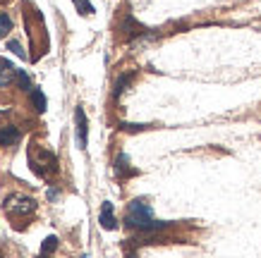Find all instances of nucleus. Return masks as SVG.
I'll list each match as a JSON object with an SVG mask.
<instances>
[{"label":"nucleus","mask_w":261,"mask_h":258,"mask_svg":"<svg viewBox=\"0 0 261 258\" xmlns=\"http://www.w3.org/2000/svg\"><path fill=\"white\" fill-rule=\"evenodd\" d=\"M12 32V19H10L8 12H0V36Z\"/></svg>","instance_id":"ddd939ff"},{"label":"nucleus","mask_w":261,"mask_h":258,"mask_svg":"<svg viewBox=\"0 0 261 258\" xmlns=\"http://www.w3.org/2000/svg\"><path fill=\"white\" fill-rule=\"evenodd\" d=\"M48 201H56V198H58V196H60V191H58V189H48Z\"/></svg>","instance_id":"f3484780"},{"label":"nucleus","mask_w":261,"mask_h":258,"mask_svg":"<svg viewBox=\"0 0 261 258\" xmlns=\"http://www.w3.org/2000/svg\"><path fill=\"white\" fill-rule=\"evenodd\" d=\"M56 249H58V237L50 235V237L46 239V242L41 244V258H48Z\"/></svg>","instance_id":"9b49d317"},{"label":"nucleus","mask_w":261,"mask_h":258,"mask_svg":"<svg viewBox=\"0 0 261 258\" xmlns=\"http://www.w3.org/2000/svg\"><path fill=\"white\" fill-rule=\"evenodd\" d=\"M32 103H34V108L39 110V112L46 110V96H43L41 89H32Z\"/></svg>","instance_id":"f8f14e48"},{"label":"nucleus","mask_w":261,"mask_h":258,"mask_svg":"<svg viewBox=\"0 0 261 258\" xmlns=\"http://www.w3.org/2000/svg\"><path fill=\"white\" fill-rule=\"evenodd\" d=\"M74 125H77V144H80L82 151H87L89 144V122H87V112L82 105H77L74 110Z\"/></svg>","instance_id":"20e7f679"},{"label":"nucleus","mask_w":261,"mask_h":258,"mask_svg":"<svg viewBox=\"0 0 261 258\" xmlns=\"http://www.w3.org/2000/svg\"><path fill=\"white\" fill-rule=\"evenodd\" d=\"M22 139L19 129L12 125L8 127H0V146H17V141Z\"/></svg>","instance_id":"6e6552de"},{"label":"nucleus","mask_w":261,"mask_h":258,"mask_svg":"<svg viewBox=\"0 0 261 258\" xmlns=\"http://www.w3.org/2000/svg\"><path fill=\"white\" fill-rule=\"evenodd\" d=\"M120 32H122L125 39H137V36H144L149 29H146L144 24L137 22L132 15H125V19H122V24H120Z\"/></svg>","instance_id":"39448f33"},{"label":"nucleus","mask_w":261,"mask_h":258,"mask_svg":"<svg viewBox=\"0 0 261 258\" xmlns=\"http://www.w3.org/2000/svg\"><path fill=\"white\" fill-rule=\"evenodd\" d=\"M17 84L22 86V89H32V84H29V77H27L22 70H17Z\"/></svg>","instance_id":"dca6fc26"},{"label":"nucleus","mask_w":261,"mask_h":258,"mask_svg":"<svg viewBox=\"0 0 261 258\" xmlns=\"http://www.w3.org/2000/svg\"><path fill=\"white\" fill-rule=\"evenodd\" d=\"M125 225L127 227H135L139 232H159V230H166L170 227L168 220H153V211H151L149 204H144L142 198H137L132 204L127 206V213H125Z\"/></svg>","instance_id":"f257e3e1"},{"label":"nucleus","mask_w":261,"mask_h":258,"mask_svg":"<svg viewBox=\"0 0 261 258\" xmlns=\"http://www.w3.org/2000/svg\"><path fill=\"white\" fill-rule=\"evenodd\" d=\"M27 160H29L32 170L39 175L41 180H50V177H56L58 170H60V163H58L56 153H50V151L39 146V144H32V146H29Z\"/></svg>","instance_id":"f03ea898"},{"label":"nucleus","mask_w":261,"mask_h":258,"mask_svg":"<svg viewBox=\"0 0 261 258\" xmlns=\"http://www.w3.org/2000/svg\"><path fill=\"white\" fill-rule=\"evenodd\" d=\"M72 3H74V5H80V3H82V0H72Z\"/></svg>","instance_id":"a211bd4d"},{"label":"nucleus","mask_w":261,"mask_h":258,"mask_svg":"<svg viewBox=\"0 0 261 258\" xmlns=\"http://www.w3.org/2000/svg\"><path fill=\"white\" fill-rule=\"evenodd\" d=\"M8 48H10V50H12L15 55H19V58H27V53H24V48H22V43H19V41H10Z\"/></svg>","instance_id":"4468645a"},{"label":"nucleus","mask_w":261,"mask_h":258,"mask_svg":"<svg viewBox=\"0 0 261 258\" xmlns=\"http://www.w3.org/2000/svg\"><path fill=\"white\" fill-rule=\"evenodd\" d=\"M115 175L122 177V180H127V177H137L139 170H137V167H129V158H127L125 153H120V156L115 158Z\"/></svg>","instance_id":"423d86ee"},{"label":"nucleus","mask_w":261,"mask_h":258,"mask_svg":"<svg viewBox=\"0 0 261 258\" xmlns=\"http://www.w3.org/2000/svg\"><path fill=\"white\" fill-rule=\"evenodd\" d=\"M120 129H125V132H142V129H149V125H129V122H122Z\"/></svg>","instance_id":"2eb2a0df"},{"label":"nucleus","mask_w":261,"mask_h":258,"mask_svg":"<svg viewBox=\"0 0 261 258\" xmlns=\"http://www.w3.org/2000/svg\"><path fill=\"white\" fill-rule=\"evenodd\" d=\"M36 201H34L32 196H22V194H10L5 198V213H8V218L19 225V220H29L36 213Z\"/></svg>","instance_id":"7ed1b4c3"},{"label":"nucleus","mask_w":261,"mask_h":258,"mask_svg":"<svg viewBox=\"0 0 261 258\" xmlns=\"http://www.w3.org/2000/svg\"><path fill=\"white\" fill-rule=\"evenodd\" d=\"M15 77H17L15 67H12L8 60H0V89H3V86H10L15 81Z\"/></svg>","instance_id":"1a4fd4ad"},{"label":"nucleus","mask_w":261,"mask_h":258,"mask_svg":"<svg viewBox=\"0 0 261 258\" xmlns=\"http://www.w3.org/2000/svg\"><path fill=\"white\" fill-rule=\"evenodd\" d=\"M98 222H101L103 230H115V227H118V220H115V215H113V204L111 201H103Z\"/></svg>","instance_id":"0eeeda50"},{"label":"nucleus","mask_w":261,"mask_h":258,"mask_svg":"<svg viewBox=\"0 0 261 258\" xmlns=\"http://www.w3.org/2000/svg\"><path fill=\"white\" fill-rule=\"evenodd\" d=\"M132 77H135L132 72H125V74H120V77L115 79V89H113V96H115V98H120V94H122V91H125L127 86H129Z\"/></svg>","instance_id":"9d476101"}]
</instances>
